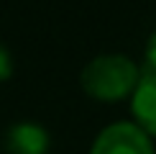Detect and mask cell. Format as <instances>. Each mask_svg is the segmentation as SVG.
<instances>
[{
    "label": "cell",
    "mask_w": 156,
    "mask_h": 154,
    "mask_svg": "<svg viewBox=\"0 0 156 154\" xmlns=\"http://www.w3.org/2000/svg\"><path fill=\"white\" fill-rule=\"evenodd\" d=\"M141 80V69L126 54H100L82 69V90L95 100L113 103L133 95Z\"/></svg>",
    "instance_id": "1"
},
{
    "label": "cell",
    "mask_w": 156,
    "mask_h": 154,
    "mask_svg": "<svg viewBox=\"0 0 156 154\" xmlns=\"http://www.w3.org/2000/svg\"><path fill=\"white\" fill-rule=\"evenodd\" d=\"M90 154H154V144L136 123L118 121L97 134Z\"/></svg>",
    "instance_id": "2"
},
{
    "label": "cell",
    "mask_w": 156,
    "mask_h": 154,
    "mask_svg": "<svg viewBox=\"0 0 156 154\" xmlns=\"http://www.w3.org/2000/svg\"><path fill=\"white\" fill-rule=\"evenodd\" d=\"M131 108L136 121H138L136 126L148 136H156V77L154 75H141L138 85L133 90Z\"/></svg>",
    "instance_id": "3"
},
{
    "label": "cell",
    "mask_w": 156,
    "mask_h": 154,
    "mask_svg": "<svg viewBox=\"0 0 156 154\" xmlns=\"http://www.w3.org/2000/svg\"><path fill=\"white\" fill-rule=\"evenodd\" d=\"M8 154H46L49 134L38 123H16L5 136Z\"/></svg>",
    "instance_id": "4"
},
{
    "label": "cell",
    "mask_w": 156,
    "mask_h": 154,
    "mask_svg": "<svg viewBox=\"0 0 156 154\" xmlns=\"http://www.w3.org/2000/svg\"><path fill=\"white\" fill-rule=\"evenodd\" d=\"M144 75H154L156 77V31L148 38L146 51H144Z\"/></svg>",
    "instance_id": "5"
},
{
    "label": "cell",
    "mask_w": 156,
    "mask_h": 154,
    "mask_svg": "<svg viewBox=\"0 0 156 154\" xmlns=\"http://www.w3.org/2000/svg\"><path fill=\"white\" fill-rule=\"evenodd\" d=\"M13 75V54L8 46L0 44V80H8Z\"/></svg>",
    "instance_id": "6"
}]
</instances>
